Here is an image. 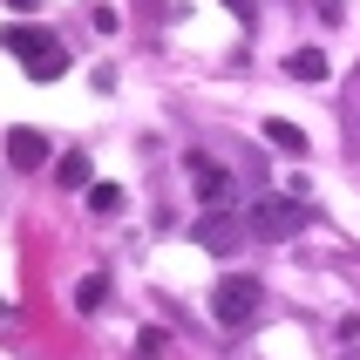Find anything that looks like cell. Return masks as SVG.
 <instances>
[{
  "label": "cell",
  "instance_id": "6da1fadb",
  "mask_svg": "<svg viewBox=\"0 0 360 360\" xmlns=\"http://www.w3.org/2000/svg\"><path fill=\"white\" fill-rule=\"evenodd\" d=\"M0 48H7V55H14L34 82L68 75V48H61V41H48V34H34V27H7V34H0Z\"/></svg>",
  "mask_w": 360,
  "mask_h": 360
},
{
  "label": "cell",
  "instance_id": "7a4b0ae2",
  "mask_svg": "<svg viewBox=\"0 0 360 360\" xmlns=\"http://www.w3.org/2000/svg\"><path fill=\"white\" fill-rule=\"evenodd\" d=\"M306 218H313V204L306 198H259L252 204V218H245V231L259 245H279V238H300Z\"/></svg>",
  "mask_w": 360,
  "mask_h": 360
},
{
  "label": "cell",
  "instance_id": "3957f363",
  "mask_svg": "<svg viewBox=\"0 0 360 360\" xmlns=\"http://www.w3.org/2000/svg\"><path fill=\"white\" fill-rule=\"evenodd\" d=\"M252 313H259V279L252 272H224L218 292H211V320L238 333V326H252Z\"/></svg>",
  "mask_w": 360,
  "mask_h": 360
},
{
  "label": "cell",
  "instance_id": "277c9868",
  "mask_svg": "<svg viewBox=\"0 0 360 360\" xmlns=\"http://www.w3.org/2000/svg\"><path fill=\"white\" fill-rule=\"evenodd\" d=\"M184 170H191V184H198V198L211 204V211H224V204L238 198V184H231V170H224L218 157H204V150H198V157H184Z\"/></svg>",
  "mask_w": 360,
  "mask_h": 360
},
{
  "label": "cell",
  "instance_id": "5b68a950",
  "mask_svg": "<svg viewBox=\"0 0 360 360\" xmlns=\"http://www.w3.org/2000/svg\"><path fill=\"white\" fill-rule=\"evenodd\" d=\"M7 163H14V170H41V163H48V136L27 129V122L7 129Z\"/></svg>",
  "mask_w": 360,
  "mask_h": 360
},
{
  "label": "cell",
  "instance_id": "8992f818",
  "mask_svg": "<svg viewBox=\"0 0 360 360\" xmlns=\"http://www.w3.org/2000/svg\"><path fill=\"white\" fill-rule=\"evenodd\" d=\"M238 238H245V231H238L231 218H224V211H211V218H198V245H204V252H231Z\"/></svg>",
  "mask_w": 360,
  "mask_h": 360
},
{
  "label": "cell",
  "instance_id": "52a82bcc",
  "mask_svg": "<svg viewBox=\"0 0 360 360\" xmlns=\"http://www.w3.org/2000/svg\"><path fill=\"white\" fill-rule=\"evenodd\" d=\"M285 75L292 82H326V55L320 48H292V55H285Z\"/></svg>",
  "mask_w": 360,
  "mask_h": 360
},
{
  "label": "cell",
  "instance_id": "ba28073f",
  "mask_svg": "<svg viewBox=\"0 0 360 360\" xmlns=\"http://www.w3.org/2000/svg\"><path fill=\"white\" fill-rule=\"evenodd\" d=\"M265 136L279 143L285 157H306V150H313V143H306V129H300V122H285V116H272V122H265Z\"/></svg>",
  "mask_w": 360,
  "mask_h": 360
},
{
  "label": "cell",
  "instance_id": "9c48e42d",
  "mask_svg": "<svg viewBox=\"0 0 360 360\" xmlns=\"http://www.w3.org/2000/svg\"><path fill=\"white\" fill-rule=\"evenodd\" d=\"M340 129H347V143H360V68L347 75V96H340Z\"/></svg>",
  "mask_w": 360,
  "mask_h": 360
},
{
  "label": "cell",
  "instance_id": "30bf717a",
  "mask_svg": "<svg viewBox=\"0 0 360 360\" xmlns=\"http://www.w3.org/2000/svg\"><path fill=\"white\" fill-rule=\"evenodd\" d=\"M55 184H61V191H89V157H82V150H68V157L55 163Z\"/></svg>",
  "mask_w": 360,
  "mask_h": 360
},
{
  "label": "cell",
  "instance_id": "8fae6325",
  "mask_svg": "<svg viewBox=\"0 0 360 360\" xmlns=\"http://www.w3.org/2000/svg\"><path fill=\"white\" fill-rule=\"evenodd\" d=\"M89 211H96V218H116V211H122V191H116V184H89Z\"/></svg>",
  "mask_w": 360,
  "mask_h": 360
},
{
  "label": "cell",
  "instance_id": "7c38bea8",
  "mask_svg": "<svg viewBox=\"0 0 360 360\" xmlns=\"http://www.w3.org/2000/svg\"><path fill=\"white\" fill-rule=\"evenodd\" d=\"M102 300H109V279H102V272H96V279H82V285H75V306H82V313H96Z\"/></svg>",
  "mask_w": 360,
  "mask_h": 360
},
{
  "label": "cell",
  "instance_id": "4fadbf2b",
  "mask_svg": "<svg viewBox=\"0 0 360 360\" xmlns=\"http://www.w3.org/2000/svg\"><path fill=\"white\" fill-rule=\"evenodd\" d=\"M163 347H170V333H163V326H143V333H136V360H157Z\"/></svg>",
  "mask_w": 360,
  "mask_h": 360
},
{
  "label": "cell",
  "instance_id": "5bb4252c",
  "mask_svg": "<svg viewBox=\"0 0 360 360\" xmlns=\"http://www.w3.org/2000/svg\"><path fill=\"white\" fill-rule=\"evenodd\" d=\"M224 7H231V14H238V20H252V14H259V7H252V0H224Z\"/></svg>",
  "mask_w": 360,
  "mask_h": 360
},
{
  "label": "cell",
  "instance_id": "9a60e30c",
  "mask_svg": "<svg viewBox=\"0 0 360 360\" xmlns=\"http://www.w3.org/2000/svg\"><path fill=\"white\" fill-rule=\"evenodd\" d=\"M320 14H326V20H340V14H347V0H320Z\"/></svg>",
  "mask_w": 360,
  "mask_h": 360
},
{
  "label": "cell",
  "instance_id": "2e32d148",
  "mask_svg": "<svg viewBox=\"0 0 360 360\" xmlns=\"http://www.w3.org/2000/svg\"><path fill=\"white\" fill-rule=\"evenodd\" d=\"M7 7H14V14H34V7H41V0H7Z\"/></svg>",
  "mask_w": 360,
  "mask_h": 360
}]
</instances>
